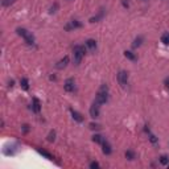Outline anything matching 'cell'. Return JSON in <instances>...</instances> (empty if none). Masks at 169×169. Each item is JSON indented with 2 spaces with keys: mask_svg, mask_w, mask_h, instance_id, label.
<instances>
[{
  "mask_svg": "<svg viewBox=\"0 0 169 169\" xmlns=\"http://www.w3.org/2000/svg\"><path fill=\"white\" fill-rule=\"evenodd\" d=\"M89 127H90L91 129H100V126H99V124H95V123H91Z\"/></svg>",
  "mask_w": 169,
  "mask_h": 169,
  "instance_id": "obj_26",
  "label": "cell"
},
{
  "mask_svg": "<svg viewBox=\"0 0 169 169\" xmlns=\"http://www.w3.org/2000/svg\"><path fill=\"white\" fill-rule=\"evenodd\" d=\"M159 161H160L161 165H168V164H169V157H168V156H165V155H163V156H160Z\"/></svg>",
  "mask_w": 169,
  "mask_h": 169,
  "instance_id": "obj_18",
  "label": "cell"
},
{
  "mask_svg": "<svg viewBox=\"0 0 169 169\" xmlns=\"http://www.w3.org/2000/svg\"><path fill=\"white\" fill-rule=\"evenodd\" d=\"M54 140H56V132L50 131V132H49V135H48V141H49V143H52V141H54Z\"/></svg>",
  "mask_w": 169,
  "mask_h": 169,
  "instance_id": "obj_22",
  "label": "cell"
},
{
  "mask_svg": "<svg viewBox=\"0 0 169 169\" xmlns=\"http://www.w3.org/2000/svg\"><path fill=\"white\" fill-rule=\"evenodd\" d=\"M81 26H82V24H81L78 20H72V21H69V24L65 26V31H72V29H77V28H81Z\"/></svg>",
  "mask_w": 169,
  "mask_h": 169,
  "instance_id": "obj_8",
  "label": "cell"
},
{
  "mask_svg": "<svg viewBox=\"0 0 169 169\" xmlns=\"http://www.w3.org/2000/svg\"><path fill=\"white\" fill-rule=\"evenodd\" d=\"M118 82L123 89H126L127 85H128V73L126 70H120L118 73Z\"/></svg>",
  "mask_w": 169,
  "mask_h": 169,
  "instance_id": "obj_4",
  "label": "cell"
},
{
  "mask_svg": "<svg viewBox=\"0 0 169 169\" xmlns=\"http://www.w3.org/2000/svg\"><path fill=\"white\" fill-rule=\"evenodd\" d=\"M102 152H103L104 155H111L112 153L111 145H110V143L107 140H104V139H103V141H102Z\"/></svg>",
  "mask_w": 169,
  "mask_h": 169,
  "instance_id": "obj_9",
  "label": "cell"
},
{
  "mask_svg": "<svg viewBox=\"0 0 169 169\" xmlns=\"http://www.w3.org/2000/svg\"><path fill=\"white\" fill-rule=\"evenodd\" d=\"M38 152H40V153H41V155H42V156H45V157L48 159V160H53V156L50 155V153H49V152L44 151V149H38Z\"/></svg>",
  "mask_w": 169,
  "mask_h": 169,
  "instance_id": "obj_21",
  "label": "cell"
},
{
  "mask_svg": "<svg viewBox=\"0 0 169 169\" xmlns=\"http://www.w3.org/2000/svg\"><path fill=\"white\" fill-rule=\"evenodd\" d=\"M107 100H108V87L106 85H102V87L98 90L95 95V102L99 104H104L107 103Z\"/></svg>",
  "mask_w": 169,
  "mask_h": 169,
  "instance_id": "obj_1",
  "label": "cell"
},
{
  "mask_svg": "<svg viewBox=\"0 0 169 169\" xmlns=\"http://www.w3.org/2000/svg\"><path fill=\"white\" fill-rule=\"evenodd\" d=\"M92 141H94V143H98V144H102V141H103V138H102L100 135L95 134L94 136H92Z\"/></svg>",
  "mask_w": 169,
  "mask_h": 169,
  "instance_id": "obj_20",
  "label": "cell"
},
{
  "mask_svg": "<svg viewBox=\"0 0 169 169\" xmlns=\"http://www.w3.org/2000/svg\"><path fill=\"white\" fill-rule=\"evenodd\" d=\"M20 86H21V89L23 90H29V82H28V79L26 78H23V79L20 81Z\"/></svg>",
  "mask_w": 169,
  "mask_h": 169,
  "instance_id": "obj_15",
  "label": "cell"
},
{
  "mask_svg": "<svg viewBox=\"0 0 169 169\" xmlns=\"http://www.w3.org/2000/svg\"><path fill=\"white\" fill-rule=\"evenodd\" d=\"M32 110H33V112H36V114H38V112L41 111V103L37 98H33V100H32Z\"/></svg>",
  "mask_w": 169,
  "mask_h": 169,
  "instance_id": "obj_11",
  "label": "cell"
},
{
  "mask_svg": "<svg viewBox=\"0 0 169 169\" xmlns=\"http://www.w3.org/2000/svg\"><path fill=\"white\" fill-rule=\"evenodd\" d=\"M143 1H148V0H143Z\"/></svg>",
  "mask_w": 169,
  "mask_h": 169,
  "instance_id": "obj_30",
  "label": "cell"
},
{
  "mask_svg": "<svg viewBox=\"0 0 169 169\" xmlns=\"http://www.w3.org/2000/svg\"><path fill=\"white\" fill-rule=\"evenodd\" d=\"M143 40H144V38L141 37V36L136 37V38H135V41H134V44H132V48H139V46L143 44Z\"/></svg>",
  "mask_w": 169,
  "mask_h": 169,
  "instance_id": "obj_14",
  "label": "cell"
},
{
  "mask_svg": "<svg viewBox=\"0 0 169 169\" xmlns=\"http://www.w3.org/2000/svg\"><path fill=\"white\" fill-rule=\"evenodd\" d=\"M89 112H90V116H91L92 119H98V118H99V114H100V104L97 103L94 100V103L91 104Z\"/></svg>",
  "mask_w": 169,
  "mask_h": 169,
  "instance_id": "obj_5",
  "label": "cell"
},
{
  "mask_svg": "<svg viewBox=\"0 0 169 169\" xmlns=\"http://www.w3.org/2000/svg\"><path fill=\"white\" fill-rule=\"evenodd\" d=\"M16 32H17L19 36H21V37L25 40V42L28 44V45H33V44H35V37H33V35H32L29 31H26L25 28H17Z\"/></svg>",
  "mask_w": 169,
  "mask_h": 169,
  "instance_id": "obj_3",
  "label": "cell"
},
{
  "mask_svg": "<svg viewBox=\"0 0 169 169\" xmlns=\"http://www.w3.org/2000/svg\"><path fill=\"white\" fill-rule=\"evenodd\" d=\"M161 42H163L164 45H169V33L168 32H165V33L161 36Z\"/></svg>",
  "mask_w": 169,
  "mask_h": 169,
  "instance_id": "obj_17",
  "label": "cell"
},
{
  "mask_svg": "<svg viewBox=\"0 0 169 169\" xmlns=\"http://www.w3.org/2000/svg\"><path fill=\"white\" fill-rule=\"evenodd\" d=\"M57 8H58V4H57V3H54V6H53L52 8H50V13H54L56 9H57Z\"/></svg>",
  "mask_w": 169,
  "mask_h": 169,
  "instance_id": "obj_28",
  "label": "cell"
},
{
  "mask_svg": "<svg viewBox=\"0 0 169 169\" xmlns=\"http://www.w3.org/2000/svg\"><path fill=\"white\" fill-rule=\"evenodd\" d=\"M15 1H16V0H1V4H3V7H9V6H12Z\"/></svg>",
  "mask_w": 169,
  "mask_h": 169,
  "instance_id": "obj_23",
  "label": "cell"
},
{
  "mask_svg": "<svg viewBox=\"0 0 169 169\" xmlns=\"http://www.w3.org/2000/svg\"><path fill=\"white\" fill-rule=\"evenodd\" d=\"M124 56H126V58H128V60H131V61H136V60H138V58H136V56H135V53L129 52V50H126V52H124Z\"/></svg>",
  "mask_w": 169,
  "mask_h": 169,
  "instance_id": "obj_16",
  "label": "cell"
},
{
  "mask_svg": "<svg viewBox=\"0 0 169 169\" xmlns=\"http://www.w3.org/2000/svg\"><path fill=\"white\" fill-rule=\"evenodd\" d=\"M70 114H72V118H73V119H74L75 122H78V123H82V122L85 120V118H83L78 111H75V110L70 108Z\"/></svg>",
  "mask_w": 169,
  "mask_h": 169,
  "instance_id": "obj_10",
  "label": "cell"
},
{
  "mask_svg": "<svg viewBox=\"0 0 169 169\" xmlns=\"http://www.w3.org/2000/svg\"><path fill=\"white\" fill-rule=\"evenodd\" d=\"M86 46L90 49V52H95V49H97V41L92 40V38H89L86 41Z\"/></svg>",
  "mask_w": 169,
  "mask_h": 169,
  "instance_id": "obj_12",
  "label": "cell"
},
{
  "mask_svg": "<svg viewBox=\"0 0 169 169\" xmlns=\"http://www.w3.org/2000/svg\"><path fill=\"white\" fill-rule=\"evenodd\" d=\"M67 63H69V56H65V57L61 58V60L56 63V67H57L58 70H62L67 66Z\"/></svg>",
  "mask_w": 169,
  "mask_h": 169,
  "instance_id": "obj_7",
  "label": "cell"
},
{
  "mask_svg": "<svg viewBox=\"0 0 169 169\" xmlns=\"http://www.w3.org/2000/svg\"><path fill=\"white\" fill-rule=\"evenodd\" d=\"M126 157L128 159L129 161H132V160H135V159H136V155H135L134 151H127L126 152Z\"/></svg>",
  "mask_w": 169,
  "mask_h": 169,
  "instance_id": "obj_19",
  "label": "cell"
},
{
  "mask_svg": "<svg viewBox=\"0 0 169 169\" xmlns=\"http://www.w3.org/2000/svg\"><path fill=\"white\" fill-rule=\"evenodd\" d=\"M90 168H91V169L99 168V163H97V161H92V163H90Z\"/></svg>",
  "mask_w": 169,
  "mask_h": 169,
  "instance_id": "obj_25",
  "label": "cell"
},
{
  "mask_svg": "<svg viewBox=\"0 0 169 169\" xmlns=\"http://www.w3.org/2000/svg\"><path fill=\"white\" fill-rule=\"evenodd\" d=\"M165 86H166V89L169 90V78H166V79H165Z\"/></svg>",
  "mask_w": 169,
  "mask_h": 169,
  "instance_id": "obj_29",
  "label": "cell"
},
{
  "mask_svg": "<svg viewBox=\"0 0 169 169\" xmlns=\"http://www.w3.org/2000/svg\"><path fill=\"white\" fill-rule=\"evenodd\" d=\"M86 53V48L82 45H75L73 48V61H74L75 65H79L82 62V58Z\"/></svg>",
  "mask_w": 169,
  "mask_h": 169,
  "instance_id": "obj_2",
  "label": "cell"
},
{
  "mask_svg": "<svg viewBox=\"0 0 169 169\" xmlns=\"http://www.w3.org/2000/svg\"><path fill=\"white\" fill-rule=\"evenodd\" d=\"M149 140H151V143L152 144H157V138H156L155 135H152V134H149Z\"/></svg>",
  "mask_w": 169,
  "mask_h": 169,
  "instance_id": "obj_24",
  "label": "cell"
},
{
  "mask_svg": "<svg viewBox=\"0 0 169 169\" xmlns=\"http://www.w3.org/2000/svg\"><path fill=\"white\" fill-rule=\"evenodd\" d=\"M63 89H65V91L67 92H73L75 90V82L73 78H67V79L65 81V83H63Z\"/></svg>",
  "mask_w": 169,
  "mask_h": 169,
  "instance_id": "obj_6",
  "label": "cell"
},
{
  "mask_svg": "<svg viewBox=\"0 0 169 169\" xmlns=\"http://www.w3.org/2000/svg\"><path fill=\"white\" fill-rule=\"evenodd\" d=\"M103 15H104L103 9H100V11H99V13H98L97 16H94V17H91V19H90V23H97V21H99L100 19H103Z\"/></svg>",
  "mask_w": 169,
  "mask_h": 169,
  "instance_id": "obj_13",
  "label": "cell"
},
{
  "mask_svg": "<svg viewBox=\"0 0 169 169\" xmlns=\"http://www.w3.org/2000/svg\"><path fill=\"white\" fill-rule=\"evenodd\" d=\"M21 128H23V132H24V134H26V132L29 131V126H28V124H24V126L21 127Z\"/></svg>",
  "mask_w": 169,
  "mask_h": 169,
  "instance_id": "obj_27",
  "label": "cell"
}]
</instances>
